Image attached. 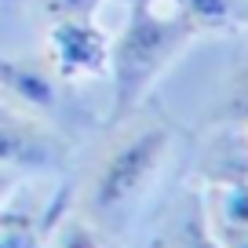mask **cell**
<instances>
[{"label": "cell", "instance_id": "6da1fadb", "mask_svg": "<svg viewBox=\"0 0 248 248\" xmlns=\"http://www.w3.org/2000/svg\"><path fill=\"white\" fill-rule=\"evenodd\" d=\"M106 132L109 139L99 146L88 168L77 216L88 219L99 233H121L142 194L161 175L183 128L175 124V117H168V109L146 99L128 117L106 121Z\"/></svg>", "mask_w": 248, "mask_h": 248}, {"label": "cell", "instance_id": "7a4b0ae2", "mask_svg": "<svg viewBox=\"0 0 248 248\" xmlns=\"http://www.w3.org/2000/svg\"><path fill=\"white\" fill-rule=\"evenodd\" d=\"M190 40H197V30L175 11L171 0H132L128 26L109 44L106 59L109 84H113L106 121H121L139 102H146L157 77L183 55Z\"/></svg>", "mask_w": 248, "mask_h": 248}, {"label": "cell", "instance_id": "3957f363", "mask_svg": "<svg viewBox=\"0 0 248 248\" xmlns=\"http://www.w3.org/2000/svg\"><path fill=\"white\" fill-rule=\"evenodd\" d=\"M0 102H8L15 109L40 117V121L55 124L62 135H80L92 128V113L77 102L70 92V80H62L55 66L44 59H11L0 55Z\"/></svg>", "mask_w": 248, "mask_h": 248}, {"label": "cell", "instance_id": "277c9868", "mask_svg": "<svg viewBox=\"0 0 248 248\" xmlns=\"http://www.w3.org/2000/svg\"><path fill=\"white\" fill-rule=\"evenodd\" d=\"M73 157V139L55 124L0 102V168L18 175H55L66 171Z\"/></svg>", "mask_w": 248, "mask_h": 248}, {"label": "cell", "instance_id": "5b68a950", "mask_svg": "<svg viewBox=\"0 0 248 248\" xmlns=\"http://www.w3.org/2000/svg\"><path fill=\"white\" fill-rule=\"evenodd\" d=\"M109 59V40L95 26V18H70V22H51L47 30V62L55 66L62 80L80 77H102Z\"/></svg>", "mask_w": 248, "mask_h": 248}, {"label": "cell", "instance_id": "8992f818", "mask_svg": "<svg viewBox=\"0 0 248 248\" xmlns=\"http://www.w3.org/2000/svg\"><path fill=\"white\" fill-rule=\"evenodd\" d=\"M150 248H223L216 241V233H212L208 219H204L197 186H186L183 194L171 201V208L161 219Z\"/></svg>", "mask_w": 248, "mask_h": 248}, {"label": "cell", "instance_id": "52a82bcc", "mask_svg": "<svg viewBox=\"0 0 248 248\" xmlns=\"http://www.w3.org/2000/svg\"><path fill=\"white\" fill-rule=\"evenodd\" d=\"M201 128H248V55L233 66V73L226 77L223 92L216 95V102L208 106Z\"/></svg>", "mask_w": 248, "mask_h": 248}, {"label": "cell", "instance_id": "ba28073f", "mask_svg": "<svg viewBox=\"0 0 248 248\" xmlns=\"http://www.w3.org/2000/svg\"><path fill=\"white\" fill-rule=\"evenodd\" d=\"M171 4L197 30V37L248 22V0H171Z\"/></svg>", "mask_w": 248, "mask_h": 248}, {"label": "cell", "instance_id": "9c48e42d", "mask_svg": "<svg viewBox=\"0 0 248 248\" xmlns=\"http://www.w3.org/2000/svg\"><path fill=\"white\" fill-rule=\"evenodd\" d=\"M55 248H102V241H99V230L73 212L55 233Z\"/></svg>", "mask_w": 248, "mask_h": 248}, {"label": "cell", "instance_id": "30bf717a", "mask_svg": "<svg viewBox=\"0 0 248 248\" xmlns=\"http://www.w3.org/2000/svg\"><path fill=\"white\" fill-rule=\"evenodd\" d=\"M102 0H40L47 26L51 22H70V18H95Z\"/></svg>", "mask_w": 248, "mask_h": 248}, {"label": "cell", "instance_id": "8fae6325", "mask_svg": "<svg viewBox=\"0 0 248 248\" xmlns=\"http://www.w3.org/2000/svg\"><path fill=\"white\" fill-rule=\"evenodd\" d=\"M18 179H22L18 171H11V168H0V201H4V197H8L11 190L18 186Z\"/></svg>", "mask_w": 248, "mask_h": 248}, {"label": "cell", "instance_id": "7c38bea8", "mask_svg": "<svg viewBox=\"0 0 248 248\" xmlns=\"http://www.w3.org/2000/svg\"><path fill=\"white\" fill-rule=\"evenodd\" d=\"M15 219H18V212H4V208H0V230H4V226H11Z\"/></svg>", "mask_w": 248, "mask_h": 248}, {"label": "cell", "instance_id": "4fadbf2b", "mask_svg": "<svg viewBox=\"0 0 248 248\" xmlns=\"http://www.w3.org/2000/svg\"><path fill=\"white\" fill-rule=\"evenodd\" d=\"M245 132H248V128H245Z\"/></svg>", "mask_w": 248, "mask_h": 248}]
</instances>
